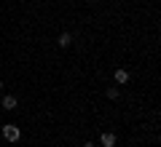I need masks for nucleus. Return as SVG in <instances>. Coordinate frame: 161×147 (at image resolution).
<instances>
[{
  "label": "nucleus",
  "instance_id": "f03ea898",
  "mask_svg": "<svg viewBox=\"0 0 161 147\" xmlns=\"http://www.w3.org/2000/svg\"><path fill=\"white\" fill-rule=\"evenodd\" d=\"M0 107L6 110V113H14V110L19 107V99H16V94H3V99H0Z\"/></svg>",
  "mask_w": 161,
  "mask_h": 147
},
{
  "label": "nucleus",
  "instance_id": "39448f33",
  "mask_svg": "<svg viewBox=\"0 0 161 147\" xmlns=\"http://www.w3.org/2000/svg\"><path fill=\"white\" fill-rule=\"evenodd\" d=\"M57 43H59V48H70L73 45V32H59Z\"/></svg>",
  "mask_w": 161,
  "mask_h": 147
},
{
  "label": "nucleus",
  "instance_id": "20e7f679",
  "mask_svg": "<svg viewBox=\"0 0 161 147\" xmlns=\"http://www.w3.org/2000/svg\"><path fill=\"white\" fill-rule=\"evenodd\" d=\"M113 78H115V83H118V86H126L129 80H132V75H129V72H126L124 67H118V70L113 72Z\"/></svg>",
  "mask_w": 161,
  "mask_h": 147
},
{
  "label": "nucleus",
  "instance_id": "0eeeda50",
  "mask_svg": "<svg viewBox=\"0 0 161 147\" xmlns=\"http://www.w3.org/2000/svg\"><path fill=\"white\" fill-rule=\"evenodd\" d=\"M80 147H97V144H94V142H83Z\"/></svg>",
  "mask_w": 161,
  "mask_h": 147
},
{
  "label": "nucleus",
  "instance_id": "423d86ee",
  "mask_svg": "<svg viewBox=\"0 0 161 147\" xmlns=\"http://www.w3.org/2000/svg\"><path fill=\"white\" fill-rule=\"evenodd\" d=\"M105 96H108L110 102H115V99H118V96H121V88H118V86H110V88L105 91Z\"/></svg>",
  "mask_w": 161,
  "mask_h": 147
},
{
  "label": "nucleus",
  "instance_id": "7ed1b4c3",
  "mask_svg": "<svg viewBox=\"0 0 161 147\" xmlns=\"http://www.w3.org/2000/svg\"><path fill=\"white\" fill-rule=\"evenodd\" d=\"M115 142H118V136H115L113 131H102V134H99V144L102 147H115Z\"/></svg>",
  "mask_w": 161,
  "mask_h": 147
},
{
  "label": "nucleus",
  "instance_id": "f257e3e1",
  "mask_svg": "<svg viewBox=\"0 0 161 147\" xmlns=\"http://www.w3.org/2000/svg\"><path fill=\"white\" fill-rule=\"evenodd\" d=\"M0 131H3V139L11 142V144H16V142L22 139V129H19L16 123H3V129H0Z\"/></svg>",
  "mask_w": 161,
  "mask_h": 147
},
{
  "label": "nucleus",
  "instance_id": "6e6552de",
  "mask_svg": "<svg viewBox=\"0 0 161 147\" xmlns=\"http://www.w3.org/2000/svg\"><path fill=\"white\" fill-rule=\"evenodd\" d=\"M3 88H6V86H3V80H0V94H3Z\"/></svg>",
  "mask_w": 161,
  "mask_h": 147
}]
</instances>
